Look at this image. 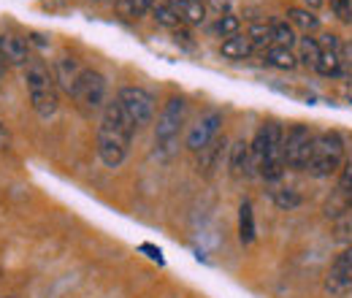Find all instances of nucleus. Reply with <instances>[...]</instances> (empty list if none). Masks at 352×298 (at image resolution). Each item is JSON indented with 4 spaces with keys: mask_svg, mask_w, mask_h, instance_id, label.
<instances>
[{
    "mask_svg": "<svg viewBox=\"0 0 352 298\" xmlns=\"http://www.w3.org/2000/svg\"><path fill=\"white\" fill-rule=\"evenodd\" d=\"M135 136L133 123L125 117V111L120 109L117 98L106 103L100 125H98V155L103 160L106 169H120L131 152V141Z\"/></svg>",
    "mask_w": 352,
    "mask_h": 298,
    "instance_id": "obj_1",
    "label": "nucleus"
},
{
    "mask_svg": "<svg viewBox=\"0 0 352 298\" xmlns=\"http://www.w3.org/2000/svg\"><path fill=\"white\" fill-rule=\"evenodd\" d=\"M252 147V160H255V173L268 182L282 179L285 173V128L279 123H263L255 138L250 141Z\"/></svg>",
    "mask_w": 352,
    "mask_h": 298,
    "instance_id": "obj_2",
    "label": "nucleus"
},
{
    "mask_svg": "<svg viewBox=\"0 0 352 298\" xmlns=\"http://www.w3.org/2000/svg\"><path fill=\"white\" fill-rule=\"evenodd\" d=\"M25 87H28L30 106L41 120H49V117L57 114V109H60V87L54 82V74L46 68L41 60H33L25 68Z\"/></svg>",
    "mask_w": 352,
    "mask_h": 298,
    "instance_id": "obj_3",
    "label": "nucleus"
},
{
    "mask_svg": "<svg viewBox=\"0 0 352 298\" xmlns=\"http://www.w3.org/2000/svg\"><path fill=\"white\" fill-rule=\"evenodd\" d=\"M347 158V144L339 130H320L314 133V147L309 158V176L314 179H328L339 173Z\"/></svg>",
    "mask_w": 352,
    "mask_h": 298,
    "instance_id": "obj_4",
    "label": "nucleus"
},
{
    "mask_svg": "<svg viewBox=\"0 0 352 298\" xmlns=\"http://www.w3.org/2000/svg\"><path fill=\"white\" fill-rule=\"evenodd\" d=\"M184 117H187V100L184 98H171L166 103V109L160 111L157 125H155V152L160 160H171L176 155Z\"/></svg>",
    "mask_w": 352,
    "mask_h": 298,
    "instance_id": "obj_5",
    "label": "nucleus"
},
{
    "mask_svg": "<svg viewBox=\"0 0 352 298\" xmlns=\"http://www.w3.org/2000/svg\"><path fill=\"white\" fill-rule=\"evenodd\" d=\"M117 103H120V109L125 111V117L131 120L135 130L149 125L152 117H155V98H152V92H146L144 87H133V85L120 87Z\"/></svg>",
    "mask_w": 352,
    "mask_h": 298,
    "instance_id": "obj_6",
    "label": "nucleus"
},
{
    "mask_svg": "<svg viewBox=\"0 0 352 298\" xmlns=\"http://www.w3.org/2000/svg\"><path fill=\"white\" fill-rule=\"evenodd\" d=\"M74 100L87 109V111H98V109H106V98H109V85H106V76L92 71V68H85L74 85Z\"/></svg>",
    "mask_w": 352,
    "mask_h": 298,
    "instance_id": "obj_7",
    "label": "nucleus"
},
{
    "mask_svg": "<svg viewBox=\"0 0 352 298\" xmlns=\"http://www.w3.org/2000/svg\"><path fill=\"white\" fill-rule=\"evenodd\" d=\"M314 147V133L309 125H290L285 130V166L293 171H307Z\"/></svg>",
    "mask_w": 352,
    "mask_h": 298,
    "instance_id": "obj_8",
    "label": "nucleus"
},
{
    "mask_svg": "<svg viewBox=\"0 0 352 298\" xmlns=\"http://www.w3.org/2000/svg\"><path fill=\"white\" fill-rule=\"evenodd\" d=\"M220 125H222V114L217 109H212V111H204L192 125L187 130V136H184V144H187V149L190 152H201L204 147H209L217 136H220Z\"/></svg>",
    "mask_w": 352,
    "mask_h": 298,
    "instance_id": "obj_9",
    "label": "nucleus"
},
{
    "mask_svg": "<svg viewBox=\"0 0 352 298\" xmlns=\"http://www.w3.org/2000/svg\"><path fill=\"white\" fill-rule=\"evenodd\" d=\"M325 290L331 296H347L352 290V247L342 250L333 257V263L325 274Z\"/></svg>",
    "mask_w": 352,
    "mask_h": 298,
    "instance_id": "obj_10",
    "label": "nucleus"
},
{
    "mask_svg": "<svg viewBox=\"0 0 352 298\" xmlns=\"http://www.w3.org/2000/svg\"><path fill=\"white\" fill-rule=\"evenodd\" d=\"M0 46H3V57L8 65H30L33 63V52H30V41L22 39V36H14V33H6L0 36Z\"/></svg>",
    "mask_w": 352,
    "mask_h": 298,
    "instance_id": "obj_11",
    "label": "nucleus"
},
{
    "mask_svg": "<svg viewBox=\"0 0 352 298\" xmlns=\"http://www.w3.org/2000/svg\"><path fill=\"white\" fill-rule=\"evenodd\" d=\"M168 6L179 14L182 25L195 28V25H204L206 22V11H209L206 8V0H168Z\"/></svg>",
    "mask_w": 352,
    "mask_h": 298,
    "instance_id": "obj_12",
    "label": "nucleus"
},
{
    "mask_svg": "<svg viewBox=\"0 0 352 298\" xmlns=\"http://www.w3.org/2000/svg\"><path fill=\"white\" fill-rule=\"evenodd\" d=\"M85 68L79 65V60H74V57H68V54H63L57 63H54V82L60 89H65L68 95L74 92V85H76V79H79V74H82Z\"/></svg>",
    "mask_w": 352,
    "mask_h": 298,
    "instance_id": "obj_13",
    "label": "nucleus"
},
{
    "mask_svg": "<svg viewBox=\"0 0 352 298\" xmlns=\"http://www.w3.org/2000/svg\"><path fill=\"white\" fill-rule=\"evenodd\" d=\"M230 171H233V176H252L255 173V160H252V147H250V141H236L233 147H230Z\"/></svg>",
    "mask_w": 352,
    "mask_h": 298,
    "instance_id": "obj_14",
    "label": "nucleus"
},
{
    "mask_svg": "<svg viewBox=\"0 0 352 298\" xmlns=\"http://www.w3.org/2000/svg\"><path fill=\"white\" fill-rule=\"evenodd\" d=\"M225 149H228V141H225V136H217L209 147H204L201 152H198V171H204L206 176L209 173H214V171L220 169L222 163V155H225Z\"/></svg>",
    "mask_w": 352,
    "mask_h": 298,
    "instance_id": "obj_15",
    "label": "nucleus"
},
{
    "mask_svg": "<svg viewBox=\"0 0 352 298\" xmlns=\"http://www.w3.org/2000/svg\"><path fill=\"white\" fill-rule=\"evenodd\" d=\"M220 54L225 60H247L250 54H255V46L247 36L236 33V36H230L220 43Z\"/></svg>",
    "mask_w": 352,
    "mask_h": 298,
    "instance_id": "obj_16",
    "label": "nucleus"
},
{
    "mask_svg": "<svg viewBox=\"0 0 352 298\" xmlns=\"http://www.w3.org/2000/svg\"><path fill=\"white\" fill-rule=\"evenodd\" d=\"M287 22H290L296 30L307 33V36L320 28V17H317L314 11H309V8H290V11H287Z\"/></svg>",
    "mask_w": 352,
    "mask_h": 298,
    "instance_id": "obj_17",
    "label": "nucleus"
},
{
    "mask_svg": "<svg viewBox=\"0 0 352 298\" xmlns=\"http://www.w3.org/2000/svg\"><path fill=\"white\" fill-rule=\"evenodd\" d=\"M265 63L279 68V71H293L298 65V57L293 54V49H282V46H271L265 52Z\"/></svg>",
    "mask_w": 352,
    "mask_h": 298,
    "instance_id": "obj_18",
    "label": "nucleus"
},
{
    "mask_svg": "<svg viewBox=\"0 0 352 298\" xmlns=\"http://www.w3.org/2000/svg\"><path fill=\"white\" fill-rule=\"evenodd\" d=\"M239 236L244 244H252L255 242V212H252V204L244 201L239 206Z\"/></svg>",
    "mask_w": 352,
    "mask_h": 298,
    "instance_id": "obj_19",
    "label": "nucleus"
},
{
    "mask_svg": "<svg viewBox=\"0 0 352 298\" xmlns=\"http://www.w3.org/2000/svg\"><path fill=\"white\" fill-rule=\"evenodd\" d=\"M152 8H155V0H117V14L122 19H141Z\"/></svg>",
    "mask_w": 352,
    "mask_h": 298,
    "instance_id": "obj_20",
    "label": "nucleus"
},
{
    "mask_svg": "<svg viewBox=\"0 0 352 298\" xmlns=\"http://www.w3.org/2000/svg\"><path fill=\"white\" fill-rule=\"evenodd\" d=\"M247 39L252 41L255 46V52L258 49H271L274 46V30H271V25H265V22H252L250 25V30H247Z\"/></svg>",
    "mask_w": 352,
    "mask_h": 298,
    "instance_id": "obj_21",
    "label": "nucleus"
},
{
    "mask_svg": "<svg viewBox=\"0 0 352 298\" xmlns=\"http://www.w3.org/2000/svg\"><path fill=\"white\" fill-rule=\"evenodd\" d=\"M314 71L320 74V76H339V71H342V54L339 52H320V60H317V65H314Z\"/></svg>",
    "mask_w": 352,
    "mask_h": 298,
    "instance_id": "obj_22",
    "label": "nucleus"
},
{
    "mask_svg": "<svg viewBox=\"0 0 352 298\" xmlns=\"http://www.w3.org/2000/svg\"><path fill=\"white\" fill-rule=\"evenodd\" d=\"M271 30H274V46H282V49H293L298 39H296V28L290 22H271Z\"/></svg>",
    "mask_w": 352,
    "mask_h": 298,
    "instance_id": "obj_23",
    "label": "nucleus"
},
{
    "mask_svg": "<svg viewBox=\"0 0 352 298\" xmlns=\"http://www.w3.org/2000/svg\"><path fill=\"white\" fill-rule=\"evenodd\" d=\"M271 198H274V204L279 209H296V206H301V195L293 187H276V190H271Z\"/></svg>",
    "mask_w": 352,
    "mask_h": 298,
    "instance_id": "obj_24",
    "label": "nucleus"
},
{
    "mask_svg": "<svg viewBox=\"0 0 352 298\" xmlns=\"http://www.w3.org/2000/svg\"><path fill=\"white\" fill-rule=\"evenodd\" d=\"M152 14H155V22L157 25H163V28H182V19H179V14H176L174 8L168 6V3H155V8H152Z\"/></svg>",
    "mask_w": 352,
    "mask_h": 298,
    "instance_id": "obj_25",
    "label": "nucleus"
},
{
    "mask_svg": "<svg viewBox=\"0 0 352 298\" xmlns=\"http://www.w3.org/2000/svg\"><path fill=\"white\" fill-rule=\"evenodd\" d=\"M241 30V19L230 11V14H225V17H217V22H214V33L222 36V39H230V36H236Z\"/></svg>",
    "mask_w": 352,
    "mask_h": 298,
    "instance_id": "obj_26",
    "label": "nucleus"
},
{
    "mask_svg": "<svg viewBox=\"0 0 352 298\" xmlns=\"http://www.w3.org/2000/svg\"><path fill=\"white\" fill-rule=\"evenodd\" d=\"M320 43L317 39H301V54H298V63H304L307 68H314L317 60H320Z\"/></svg>",
    "mask_w": 352,
    "mask_h": 298,
    "instance_id": "obj_27",
    "label": "nucleus"
},
{
    "mask_svg": "<svg viewBox=\"0 0 352 298\" xmlns=\"http://www.w3.org/2000/svg\"><path fill=\"white\" fill-rule=\"evenodd\" d=\"M336 193H342V195H347V198H350V193H352V152L344 158V166H342V171H339Z\"/></svg>",
    "mask_w": 352,
    "mask_h": 298,
    "instance_id": "obj_28",
    "label": "nucleus"
},
{
    "mask_svg": "<svg viewBox=\"0 0 352 298\" xmlns=\"http://www.w3.org/2000/svg\"><path fill=\"white\" fill-rule=\"evenodd\" d=\"M331 11L336 19L352 22V0H331Z\"/></svg>",
    "mask_w": 352,
    "mask_h": 298,
    "instance_id": "obj_29",
    "label": "nucleus"
},
{
    "mask_svg": "<svg viewBox=\"0 0 352 298\" xmlns=\"http://www.w3.org/2000/svg\"><path fill=\"white\" fill-rule=\"evenodd\" d=\"M317 43H320V49H325V52H339V49H342V41H339L336 33H322V36L317 39Z\"/></svg>",
    "mask_w": 352,
    "mask_h": 298,
    "instance_id": "obj_30",
    "label": "nucleus"
},
{
    "mask_svg": "<svg viewBox=\"0 0 352 298\" xmlns=\"http://www.w3.org/2000/svg\"><path fill=\"white\" fill-rule=\"evenodd\" d=\"M206 8L214 11L217 17H225V14H230V0H206Z\"/></svg>",
    "mask_w": 352,
    "mask_h": 298,
    "instance_id": "obj_31",
    "label": "nucleus"
},
{
    "mask_svg": "<svg viewBox=\"0 0 352 298\" xmlns=\"http://www.w3.org/2000/svg\"><path fill=\"white\" fill-rule=\"evenodd\" d=\"M322 3H325V0H304V6H307L309 11H317Z\"/></svg>",
    "mask_w": 352,
    "mask_h": 298,
    "instance_id": "obj_32",
    "label": "nucleus"
},
{
    "mask_svg": "<svg viewBox=\"0 0 352 298\" xmlns=\"http://www.w3.org/2000/svg\"><path fill=\"white\" fill-rule=\"evenodd\" d=\"M6 141H8V133H6L3 123H0V147H6Z\"/></svg>",
    "mask_w": 352,
    "mask_h": 298,
    "instance_id": "obj_33",
    "label": "nucleus"
},
{
    "mask_svg": "<svg viewBox=\"0 0 352 298\" xmlns=\"http://www.w3.org/2000/svg\"><path fill=\"white\" fill-rule=\"evenodd\" d=\"M3 74H6V65H0V79H3Z\"/></svg>",
    "mask_w": 352,
    "mask_h": 298,
    "instance_id": "obj_34",
    "label": "nucleus"
},
{
    "mask_svg": "<svg viewBox=\"0 0 352 298\" xmlns=\"http://www.w3.org/2000/svg\"><path fill=\"white\" fill-rule=\"evenodd\" d=\"M98 3H106V0H98Z\"/></svg>",
    "mask_w": 352,
    "mask_h": 298,
    "instance_id": "obj_35",
    "label": "nucleus"
},
{
    "mask_svg": "<svg viewBox=\"0 0 352 298\" xmlns=\"http://www.w3.org/2000/svg\"><path fill=\"white\" fill-rule=\"evenodd\" d=\"M350 204H352V193H350Z\"/></svg>",
    "mask_w": 352,
    "mask_h": 298,
    "instance_id": "obj_36",
    "label": "nucleus"
}]
</instances>
